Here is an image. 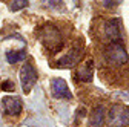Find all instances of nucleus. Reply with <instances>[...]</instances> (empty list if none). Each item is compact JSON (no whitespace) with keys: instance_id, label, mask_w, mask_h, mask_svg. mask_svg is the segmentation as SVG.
Returning a JSON list of instances; mask_svg holds the SVG:
<instances>
[{"instance_id":"1","label":"nucleus","mask_w":129,"mask_h":127,"mask_svg":"<svg viewBox=\"0 0 129 127\" xmlns=\"http://www.w3.org/2000/svg\"><path fill=\"white\" fill-rule=\"evenodd\" d=\"M105 69L111 74H118L129 69V57L121 43L105 44L102 52V71Z\"/></svg>"},{"instance_id":"2","label":"nucleus","mask_w":129,"mask_h":127,"mask_svg":"<svg viewBox=\"0 0 129 127\" xmlns=\"http://www.w3.org/2000/svg\"><path fill=\"white\" fill-rule=\"evenodd\" d=\"M97 34L99 38L106 44L120 43L121 41V25L118 19H106L100 25H97Z\"/></svg>"},{"instance_id":"3","label":"nucleus","mask_w":129,"mask_h":127,"mask_svg":"<svg viewBox=\"0 0 129 127\" xmlns=\"http://www.w3.org/2000/svg\"><path fill=\"white\" fill-rule=\"evenodd\" d=\"M40 41L51 52H58L63 47V35L60 29L54 25H45L40 29Z\"/></svg>"},{"instance_id":"4","label":"nucleus","mask_w":129,"mask_h":127,"mask_svg":"<svg viewBox=\"0 0 129 127\" xmlns=\"http://www.w3.org/2000/svg\"><path fill=\"white\" fill-rule=\"evenodd\" d=\"M106 127H129V107L114 104L106 116Z\"/></svg>"},{"instance_id":"5","label":"nucleus","mask_w":129,"mask_h":127,"mask_svg":"<svg viewBox=\"0 0 129 127\" xmlns=\"http://www.w3.org/2000/svg\"><path fill=\"white\" fill-rule=\"evenodd\" d=\"M82 57H83V47L82 46H74L61 58L57 60V63L54 66H57V68H72V66L78 65Z\"/></svg>"},{"instance_id":"6","label":"nucleus","mask_w":129,"mask_h":127,"mask_svg":"<svg viewBox=\"0 0 129 127\" xmlns=\"http://www.w3.org/2000/svg\"><path fill=\"white\" fill-rule=\"evenodd\" d=\"M37 81V72L34 69V66L31 63H25L20 69V83H22V87H23V92L25 93H29L32 86L36 84Z\"/></svg>"},{"instance_id":"7","label":"nucleus","mask_w":129,"mask_h":127,"mask_svg":"<svg viewBox=\"0 0 129 127\" xmlns=\"http://www.w3.org/2000/svg\"><path fill=\"white\" fill-rule=\"evenodd\" d=\"M75 78L78 81H83V83L92 81V78H94V61L86 60L82 65H78V68L75 71Z\"/></svg>"},{"instance_id":"8","label":"nucleus","mask_w":129,"mask_h":127,"mask_svg":"<svg viewBox=\"0 0 129 127\" xmlns=\"http://www.w3.org/2000/svg\"><path fill=\"white\" fill-rule=\"evenodd\" d=\"M51 90L55 98H63V100H71L72 93L69 92V87L66 84V81L61 78H54L51 81Z\"/></svg>"},{"instance_id":"9","label":"nucleus","mask_w":129,"mask_h":127,"mask_svg":"<svg viewBox=\"0 0 129 127\" xmlns=\"http://www.w3.org/2000/svg\"><path fill=\"white\" fill-rule=\"evenodd\" d=\"M2 106L6 115L17 116L22 113V101L17 97H5L2 100Z\"/></svg>"},{"instance_id":"10","label":"nucleus","mask_w":129,"mask_h":127,"mask_svg":"<svg viewBox=\"0 0 129 127\" xmlns=\"http://www.w3.org/2000/svg\"><path fill=\"white\" fill-rule=\"evenodd\" d=\"M103 124H105V107L100 104V106L94 107L92 113L89 116L88 127H103Z\"/></svg>"},{"instance_id":"11","label":"nucleus","mask_w":129,"mask_h":127,"mask_svg":"<svg viewBox=\"0 0 129 127\" xmlns=\"http://www.w3.org/2000/svg\"><path fill=\"white\" fill-rule=\"evenodd\" d=\"M25 51H8L6 52V60L8 63H11V65H15V63H19L25 58Z\"/></svg>"},{"instance_id":"12","label":"nucleus","mask_w":129,"mask_h":127,"mask_svg":"<svg viewBox=\"0 0 129 127\" xmlns=\"http://www.w3.org/2000/svg\"><path fill=\"white\" fill-rule=\"evenodd\" d=\"M0 89L2 90H5V92H12L15 87H14V83L12 81H9V80H6V81H3L2 83V86H0Z\"/></svg>"},{"instance_id":"13","label":"nucleus","mask_w":129,"mask_h":127,"mask_svg":"<svg viewBox=\"0 0 129 127\" xmlns=\"http://www.w3.org/2000/svg\"><path fill=\"white\" fill-rule=\"evenodd\" d=\"M9 6H11L12 11H19V9H22V8H26V6H28V2H12Z\"/></svg>"}]
</instances>
